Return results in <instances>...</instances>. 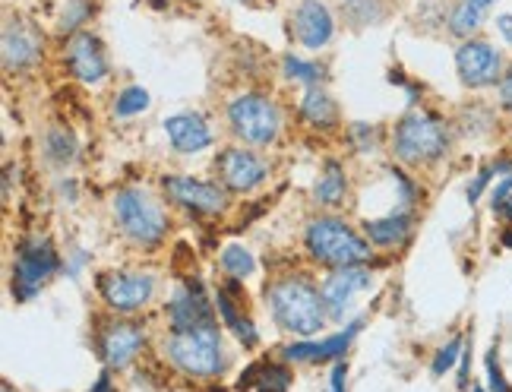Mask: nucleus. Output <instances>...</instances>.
I'll return each mask as SVG.
<instances>
[{"instance_id":"obj_1","label":"nucleus","mask_w":512,"mask_h":392,"mask_svg":"<svg viewBox=\"0 0 512 392\" xmlns=\"http://www.w3.org/2000/svg\"><path fill=\"white\" fill-rule=\"evenodd\" d=\"M266 301L272 310V320L279 329L294 332L301 339H313L326 326V304L317 285H310L304 276H288L266 288Z\"/></svg>"},{"instance_id":"obj_2","label":"nucleus","mask_w":512,"mask_h":392,"mask_svg":"<svg viewBox=\"0 0 512 392\" xmlns=\"http://www.w3.org/2000/svg\"><path fill=\"white\" fill-rule=\"evenodd\" d=\"M304 244L310 250V257L332 266V269H342V266H364L370 260V244L361 238L358 231L348 228L342 219H313L304 231Z\"/></svg>"},{"instance_id":"obj_3","label":"nucleus","mask_w":512,"mask_h":392,"mask_svg":"<svg viewBox=\"0 0 512 392\" xmlns=\"http://www.w3.org/2000/svg\"><path fill=\"white\" fill-rule=\"evenodd\" d=\"M392 149L405 165H430L449 152V127L430 111H411L392 133Z\"/></svg>"},{"instance_id":"obj_4","label":"nucleus","mask_w":512,"mask_h":392,"mask_svg":"<svg viewBox=\"0 0 512 392\" xmlns=\"http://www.w3.org/2000/svg\"><path fill=\"white\" fill-rule=\"evenodd\" d=\"M165 355L174 367H181L190 377H219L225 370L219 323L187 332H171L165 339Z\"/></svg>"},{"instance_id":"obj_5","label":"nucleus","mask_w":512,"mask_h":392,"mask_svg":"<svg viewBox=\"0 0 512 392\" xmlns=\"http://www.w3.org/2000/svg\"><path fill=\"white\" fill-rule=\"evenodd\" d=\"M114 215L121 222L124 234L130 241L155 247L168 231V215L165 209L152 200V196L140 187H124L114 196Z\"/></svg>"},{"instance_id":"obj_6","label":"nucleus","mask_w":512,"mask_h":392,"mask_svg":"<svg viewBox=\"0 0 512 392\" xmlns=\"http://www.w3.org/2000/svg\"><path fill=\"white\" fill-rule=\"evenodd\" d=\"M228 124H231V133L241 136L244 143L269 146V143H275V136H279L282 114L266 95L247 92V95H238L228 105Z\"/></svg>"},{"instance_id":"obj_7","label":"nucleus","mask_w":512,"mask_h":392,"mask_svg":"<svg viewBox=\"0 0 512 392\" xmlns=\"http://www.w3.org/2000/svg\"><path fill=\"white\" fill-rule=\"evenodd\" d=\"M61 260L48 238H26L16 247V263H13V294L16 301H32L42 285L54 276Z\"/></svg>"},{"instance_id":"obj_8","label":"nucleus","mask_w":512,"mask_h":392,"mask_svg":"<svg viewBox=\"0 0 512 392\" xmlns=\"http://www.w3.org/2000/svg\"><path fill=\"white\" fill-rule=\"evenodd\" d=\"M98 291L111 310L136 313L152 301L155 279L146 272H105V276H98Z\"/></svg>"},{"instance_id":"obj_9","label":"nucleus","mask_w":512,"mask_h":392,"mask_svg":"<svg viewBox=\"0 0 512 392\" xmlns=\"http://www.w3.org/2000/svg\"><path fill=\"white\" fill-rule=\"evenodd\" d=\"M168 200L184 206L196 215H219L228 206V193L219 184H209V181H196L187 178V174H171V178L162 181Z\"/></svg>"},{"instance_id":"obj_10","label":"nucleus","mask_w":512,"mask_h":392,"mask_svg":"<svg viewBox=\"0 0 512 392\" xmlns=\"http://www.w3.org/2000/svg\"><path fill=\"white\" fill-rule=\"evenodd\" d=\"M456 70L468 89H484L503 80V57L494 45L468 38L456 51Z\"/></svg>"},{"instance_id":"obj_11","label":"nucleus","mask_w":512,"mask_h":392,"mask_svg":"<svg viewBox=\"0 0 512 392\" xmlns=\"http://www.w3.org/2000/svg\"><path fill=\"white\" fill-rule=\"evenodd\" d=\"M215 171H219L225 190H234V193L256 190L269 174V168H266V162L260 159V155H253L247 149L219 152V159H215Z\"/></svg>"},{"instance_id":"obj_12","label":"nucleus","mask_w":512,"mask_h":392,"mask_svg":"<svg viewBox=\"0 0 512 392\" xmlns=\"http://www.w3.org/2000/svg\"><path fill=\"white\" fill-rule=\"evenodd\" d=\"M168 323L174 332H187V329H203V326H215L212 307L206 301V291L200 282L187 279V285L171 298V304L165 307Z\"/></svg>"},{"instance_id":"obj_13","label":"nucleus","mask_w":512,"mask_h":392,"mask_svg":"<svg viewBox=\"0 0 512 392\" xmlns=\"http://www.w3.org/2000/svg\"><path fill=\"white\" fill-rule=\"evenodd\" d=\"M364 288H370V269H364V266H342V269H336L320 285L326 313H329L332 320H342L345 310L351 307V301L358 298Z\"/></svg>"},{"instance_id":"obj_14","label":"nucleus","mask_w":512,"mask_h":392,"mask_svg":"<svg viewBox=\"0 0 512 392\" xmlns=\"http://www.w3.org/2000/svg\"><path fill=\"white\" fill-rule=\"evenodd\" d=\"M146 345V332L136 323H111L105 332L98 336V351H102V361L111 370H124L136 361V355Z\"/></svg>"},{"instance_id":"obj_15","label":"nucleus","mask_w":512,"mask_h":392,"mask_svg":"<svg viewBox=\"0 0 512 392\" xmlns=\"http://www.w3.org/2000/svg\"><path fill=\"white\" fill-rule=\"evenodd\" d=\"M67 67L76 80L83 83H98L108 73V57L102 51V42L89 32H73L67 42Z\"/></svg>"},{"instance_id":"obj_16","label":"nucleus","mask_w":512,"mask_h":392,"mask_svg":"<svg viewBox=\"0 0 512 392\" xmlns=\"http://www.w3.org/2000/svg\"><path fill=\"white\" fill-rule=\"evenodd\" d=\"M291 26L304 48H323L332 38V16L320 0H301V7L291 16Z\"/></svg>"},{"instance_id":"obj_17","label":"nucleus","mask_w":512,"mask_h":392,"mask_svg":"<svg viewBox=\"0 0 512 392\" xmlns=\"http://www.w3.org/2000/svg\"><path fill=\"white\" fill-rule=\"evenodd\" d=\"M42 54V35L26 23H10L4 29V67L13 70H26L38 61Z\"/></svg>"},{"instance_id":"obj_18","label":"nucleus","mask_w":512,"mask_h":392,"mask_svg":"<svg viewBox=\"0 0 512 392\" xmlns=\"http://www.w3.org/2000/svg\"><path fill=\"white\" fill-rule=\"evenodd\" d=\"M165 133H168V143L174 146V152H181V155L203 152L212 143V133H209V127H206V121L200 114H174V117H168Z\"/></svg>"},{"instance_id":"obj_19","label":"nucleus","mask_w":512,"mask_h":392,"mask_svg":"<svg viewBox=\"0 0 512 392\" xmlns=\"http://www.w3.org/2000/svg\"><path fill=\"white\" fill-rule=\"evenodd\" d=\"M358 329H361V320L345 326L342 332H336V336H329L323 342H298V345H288L282 355H285V361H339L345 351H348L351 339L358 336Z\"/></svg>"},{"instance_id":"obj_20","label":"nucleus","mask_w":512,"mask_h":392,"mask_svg":"<svg viewBox=\"0 0 512 392\" xmlns=\"http://www.w3.org/2000/svg\"><path fill=\"white\" fill-rule=\"evenodd\" d=\"M367 231V241L377 244V247H396L402 244L408 234H411V215L399 212V215H386V219H373L364 225Z\"/></svg>"},{"instance_id":"obj_21","label":"nucleus","mask_w":512,"mask_h":392,"mask_svg":"<svg viewBox=\"0 0 512 392\" xmlns=\"http://www.w3.org/2000/svg\"><path fill=\"white\" fill-rule=\"evenodd\" d=\"M494 4H497V0H459L456 10L449 13V32L459 35V38L475 35L478 26L484 23L487 10L494 7Z\"/></svg>"},{"instance_id":"obj_22","label":"nucleus","mask_w":512,"mask_h":392,"mask_svg":"<svg viewBox=\"0 0 512 392\" xmlns=\"http://www.w3.org/2000/svg\"><path fill=\"white\" fill-rule=\"evenodd\" d=\"M301 114L307 117V121H310L313 127H323V130L336 127V121H339L336 102H332V98H329L323 89H317V86H310V89H307L304 102H301Z\"/></svg>"},{"instance_id":"obj_23","label":"nucleus","mask_w":512,"mask_h":392,"mask_svg":"<svg viewBox=\"0 0 512 392\" xmlns=\"http://www.w3.org/2000/svg\"><path fill=\"white\" fill-rule=\"evenodd\" d=\"M345 190H348L345 168L339 162H329L320 174V181H317V200L323 206H339L345 200Z\"/></svg>"},{"instance_id":"obj_24","label":"nucleus","mask_w":512,"mask_h":392,"mask_svg":"<svg viewBox=\"0 0 512 392\" xmlns=\"http://www.w3.org/2000/svg\"><path fill=\"white\" fill-rule=\"evenodd\" d=\"M219 313H222V320H225V326L238 336L247 348H253L256 342H260V336H256V329H253V323L247 320V317H241V310L234 307V301L228 298V291H219Z\"/></svg>"},{"instance_id":"obj_25","label":"nucleus","mask_w":512,"mask_h":392,"mask_svg":"<svg viewBox=\"0 0 512 392\" xmlns=\"http://www.w3.org/2000/svg\"><path fill=\"white\" fill-rule=\"evenodd\" d=\"M342 16L348 19L351 26H377L380 19L386 16L383 0H342Z\"/></svg>"},{"instance_id":"obj_26","label":"nucleus","mask_w":512,"mask_h":392,"mask_svg":"<svg viewBox=\"0 0 512 392\" xmlns=\"http://www.w3.org/2000/svg\"><path fill=\"white\" fill-rule=\"evenodd\" d=\"M45 152H48L51 162L70 165L76 159V140H73V133H67L64 127L48 130V136H45Z\"/></svg>"},{"instance_id":"obj_27","label":"nucleus","mask_w":512,"mask_h":392,"mask_svg":"<svg viewBox=\"0 0 512 392\" xmlns=\"http://www.w3.org/2000/svg\"><path fill=\"white\" fill-rule=\"evenodd\" d=\"M222 266H225L228 276H234V279H247L250 272L256 269V263H253V257H250V250H244V247H238V244H231V247L222 250Z\"/></svg>"},{"instance_id":"obj_28","label":"nucleus","mask_w":512,"mask_h":392,"mask_svg":"<svg viewBox=\"0 0 512 392\" xmlns=\"http://www.w3.org/2000/svg\"><path fill=\"white\" fill-rule=\"evenodd\" d=\"M149 108V92L143 86H130L124 89L121 95H117V102H114V111L121 114V117H130V114H140Z\"/></svg>"},{"instance_id":"obj_29","label":"nucleus","mask_w":512,"mask_h":392,"mask_svg":"<svg viewBox=\"0 0 512 392\" xmlns=\"http://www.w3.org/2000/svg\"><path fill=\"white\" fill-rule=\"evenodd\" d=\"M282 67H285V76H291V80H301L307 86H317L320 76H323V70L317 64H307V61H301V57H291V54L282 61Z\"/></svg>"},{"instance_id":"obj_30","label":"nucleus","mask_w":512,"mask_h":392,"mask_svg":"<svg viewBox=\"0 0 512 392\" xmlns=\"http://www.w3.org/2000/svg\"><path fill=\"white\" fill-rule=\"evenodd\" d=\"M288 386H291V374L285 367L269 364V367L260 370V383H256V389H260V392H288Z\"/></svg>"},{"instance_id":"obj_31","label":"nucleus","mask_w":512,"mask_h":392,"mask_svg":"<svg viewBox=\"0 0 512 392\" xmlns=\"http://www.w3.org/2000/svg\"><path fill=\"white\" fill-rule=\"evenodd\" d=\"M462 351H465V342H462V339H452V342H446V345L437 351V358H433V374L443 377L446 370L456 367V361L462 358Z\"/></svg>"},{"instance_id":"obj_32","label":"nucleus","mask_w":512,"mask_h":392,"mask_svg":"<svg viewBox=\"0 0 512 392\" xmlns=\"http://www.w3.org/2000/svg\"><path fill=\"white\" fill-rule=\"evenodd\" d=\"M92 16V4L89 0H70L67 4V13H64V19H61V29L64 32H76L80 29L86 19Z\"/></svg>"},{"instance_id":"obj_33","label":"nucleus","mask_w":512,"mask_h":392,"mask_svg":"<svg viewBox=\"0 0 512 392\" xmlns=\"http://www.w3.org/2000/svg\"><path fill=\"white\" fill-rule=\"evenodd\" d=\"M487 383H490V392H512L509 389V383H506V377H503V370H500V364H497V348L494 351H487Z\"/></svg>"},{"instance_id":"obj_34","label":"nucleus","mask_w":512,"mask_h":392,"mask_svg":"<svg viewBox=\"0 0 512 392\" xmlns=\"http://www.w3.org/2000/svg\"><path fill=\"white\" fill-rule=\"evenodd\" d=\"M497 174V168H484V171H478V178H475V184L468 187V203H478V196L484 193V187L490 184V178Z\"/></svg>"},{"instance_id":"obj_35","label":"nucleus","mask_w":512,"mask_h":392,"mask_svg":"<svg viewBox=\"0 0 512 392\" xmlns=\"http://www.w3.org/2000/svg\"><path fill=\"white\" fill-rule=\"evenodd\" d=\"M351 136L358 140V149L367 152V149L373 146V140H377V130L367 127V124H354V127H351Z\"/></svg>"},{"instance_id":"obj_36","label":"nucleus","mask_w":512,"mask_h":392,"mask_svg":"<svg viewBox=\"0 0 512 392\" xmlns=\"http://www.w3.org/2000/svg\"><path fill=\"white\" fill-rule=\"evenodd\" d=\"M345 377H348L345 361H336V367H332V377H329V392H345Z\"/></svg>"},{"instance_id":"obj_37","label":"nucleus","mask_w":512,"mask_h":392,"mask_svg":"<svg viewBox=\"0 0 512 392\" xmlns=\"http://www.w3.org/2000/svg\"><path fill=\"white\" fill-rule=\"evenodd\" d=\"M500 102H503V108H512V67L503 73V80H500Z\"/></svg>"},{"instance_id":"obj_38","label":"nucleus","mask_w":512,"mask_h":392,"mask_svg":"<svg viewBox=\"0 0 512 392\" xmlns=\"http://www.w3.org/2000/svg\"><path fill=\"white\" fill-rule=\"evenodd\" d=\"M494 212L503 215L506 222H512V196H503V200H497V203H494Z\"/></svg>"},{"instance_id":"obj_39","label":"nucleus","mask_w":512,"mask_h":392,"mask_svg":"<svg viewBox=\"0 0 512 392\" xmlns=\"http://www.w3.org/2000/svg\"><path fill=\"white\" fill-rule=\"evenodd\" d=\"M497 29H500V35L506 38V42H512V13H503L497 19Z\"/></svg>"},{"instance_id":"obj_40","label":"nucleus","mask_w":512,"mask_h":392,"mask_svg":"<svg viewBox=\"0 0 512 392\" xmlns=\"http://www.w3.org/2000/svg\"><path fill=\"white\" fill-rule=\"evenodd\" d=\"M89 392H114V386H111V377H108V374H102V377L95 380V386H92Z\"/></svg>"},{"instance_id":"obj_41","label":"nucleus","mask_w":512,"mask_h":392,"mask_svg":"<svg viewBox=\"0 0 512 392\" xmlns=\"http://www.w3.org/2000/svg\"><path fill=\"white\" fill-rule=\"evenodd\" d=\"M503 244H506V247H512V231H506V234H503Z\"/></svg>"},{"instance_id":"obj_42","label":"nucleus","mask_w":512,"mask_h":392,"mask_svg":"<svg viewBox=\"0 0 512 392\" xmlns=\"http://www.w3.org/2000/svg\"><path fill=\"white\" fill-rule=\"evenodd\" d=\"M0 392H13V386H10V383L4 380V386H0Z\"/></svg>"},{"instance_id":"obj_43","label":"nucleus","mask_w":512,"mask_h":392,"mask_svg":"<svg viewBox=\"0 0 512 392\" xmlns=\"http://www.w3.org/2000/svg\"><path fill=\"white\" fill-rule=\"evenodd\" d=\"M471 392H487V389H481V386H475V389H471Z\"/></svg>"}]
</instances>
